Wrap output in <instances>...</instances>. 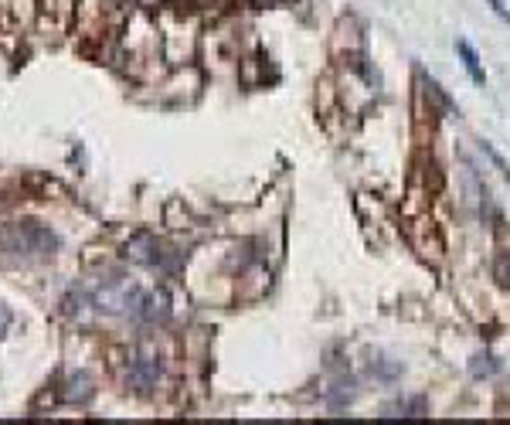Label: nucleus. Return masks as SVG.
<instances>
[{
    "instance_id": "obj_12",
    "label": "nucleus",
    "mask_w": 510,
    "mask_h": 425,
    "mask_svg": "<svg viewBox=\"0 0 510 425\" xmlns=\"http://www.w3.org/2000/svg\"><path fill=\"white\" fill-rule=\"evenodd\" d=\"M480 147H483V154H487V157L493 160V163H497V170H500V174H504V177L510 180V167H507V163H504V157H500V154H497V150H493L490 143H480Z\"/></svg>"
},
{
    "instance_id": "obj_7",
    "label": "nucleus",
    "mask_w": 510,
    "mask_h": 425,
    "mask_svg": "<svg viewBox=\"0 0 510 425\" xmlns=\"http://www.w3.org/2000/svg\"><path fill=\"white\" fill-rule=\"evenodd\" d=\"M357 384L354 381H340V384H333V391L327 395V402H330V408H347V405L354 402V391Z\"/></svg>"
},
{
    "instance_id": "obj_4",
    "label": "nucleus",
    "mask_w": 510,
    "mask_h": 425,
    "mask_svg": "<svg viewBox=\"0 0 510 425\" xmlns=\"http://www.w3.org/2000/svg\"><path fill=\"white\" fill-rule=\"evenodd\" d=\"M456 55L463 58V68L469 72V79H473L476 86H487V72H483V62H480L476 48L469 45V41H456Z\"/></svg>"
},
{
    "instance_id": "obj_13",
    "label": "nucleus",
    "mask_w": 510,
    "mask_h": 425,
    "mask_svg": "<svg viewBox=\"0 0 510 425\" xmlns=\"http://www.w3.org/2000/svg\"><path fill=\"white\" fill-rule=\"evenodd\" d=\"M487 4H490V11H493V14H497L500 21H507V24H510V7H504V0H487Z\"/></svg>"
},
{
    "instance_id": "obj_1",
    "label": "nucleus",
    "mask_w": 510,
    "mask_h": 425,
    "mask_svg": "<svg viewBox=\"0 0 510 425\" xmlns=\"http://www.w3.org/2000/svg\"><path fill=\"white\" fill-rule=\"evenodd\" d=\"M58 248V235L38 222H14L0 228V255L4 259H45Z\"/></svg>"
},
{
    "instance_id": "obj_6",
    "label": "nucleus",
    "mask_w": 510,
    "mask_h": 425,
    "mask_svg": "<svg viewBox=\"0 0 510 425\" xmlns=\"http://www.w3.org/2000/svg\"><path fill=\"white\" fill-rule=\"evenodd\" d=\"M395 412L419 419V415H425V412H429V402H425V398H398V402L384 405V415H395Z\"/></svg>"
},
{
    "instance_id": "obj_8",
    "label": "nucleus",
    "mask_w": 510,
    "mask_h": 425,
    "mask_svg": "<svg viewBox=\"0 0 510 425\" xmlns=\"http://www.w3.org/2000/svg\"><path fill=\"white\" fill-rule=\"evenodd\" d=\"M497 371H500V360L493 358V354H476V358L469 360V375L473 378H490Z\"/></svg>"
},
{
    "instance_id": "obj_11",
    "label": "nucleus",
    "mask_w": 510,
    "mask_h": 425,
    "mask_svg": "<svg viewBox=\"0 0 510 425\" xmlns=\"http://www.w3.org/2000/svg\"><path fill=\"white\" fill-rule=\"evenodd\" d=\"M371 375H377L381 381H395L401 375V364L395 360V364H384V360H375L371 364Z\"/></svg>"
},
{
    "instance_id": "obj_10",
    "label": "nucleus",
    "mask_w": 510,
    "mask_h": 425,
    "mask_svg": "<svg viewBox=\"0 0 510 425\" xmlns=\"http://www.w3.org/2000/svg\"><path fill=\"white\" fill-rule=\"evenodd\" d=\"M493 276H497V283H500L504 290H510V252H500V255H497Z\"/></svg>"
},
{
    "instance_id": "obj_2",
    "label": "nucleus",
    "mask_w": 510,
    "mask_h": 425,
    "mask_svg": "<svg viewBox=\"0 0 510 425\" xmlns=\"http://www.w3.org/2000/svg\"><path fill=\"white\" fill-rule=\"evenodd\" d=\"M160 375H163V360H160V354L150 351V347H136V351H130V358L123 364V381H126L130 388H136V391H150L156 381H160Z\"/></svg>"
},
{
    "instance_id": "obj_5",
    "label": "nucleus",
    "mask_w": 510,
    "mask_h": 425,
    "mask_svg": "<svg viewBox=\"0 0 510 425\" xmlns=\"http://www.w3.org/2000/svg\"><path fill=\"white\" fill-rule=\"evenodd\" d=\"M65 398H68V402H75V405H89L92 398H95V384H92V378L86 375V371H79V375H72V378H68Z\"/></svg>"
},
{
    "instance_id": "obj_3",
    "label": "nucleus",
    "mask_w": 510,
    "mask_h": 425,
    "mask_svg": "<svg viewBox=\"0 0 510 425\" xmlns=\"http://www.w3.org/2000/svg\"><path fill=\"white\" fill-rule=\"evenodd\" d=\"M160 242L150 235H136L133 242H126V259H133L140 266H163V252Z\"/></svg>"
},
{
    "instance_id": "obj_9",
    "label": "nucleus",
    "mask_w": 510,
    "mask_h": 425,
    "mask_svg": "<svg viewBox=\"0 0 510 425\" xmlns=\"http://www.w3.org/2000/svg\"><path fill=\"white\" fill-rule=\"evenodd\" d=\"M425 95H432V99H436V102L443 106V112H456V116H459V109H456V102H452V99L445 95L443 86H439L436 79H425Z\"/></svg>"
}]
</instances>
